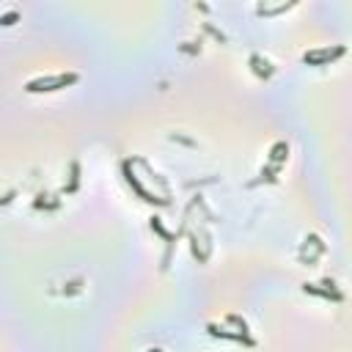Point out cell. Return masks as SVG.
<instances>
[{
	"label": "cell",
	"instance_id": "obj_2",
	"mask_svg": "<svg viewBox=\"0 0 352 352\" xmlns=\"http://www.w3.org/2000/svg\"><path fill=\"white\" fill-rule=\"evenodd\" d=\"M330 55H341V50H319V53H305V61H322V58H330Z\"/></svg>",
	"mask_w": 352,
	"mask_h": 352
},
{
	"label": "cell",
	"instance_id": "obj_1",
	"mask_svg": "<svg viewBox=\"0 0 352 352\" xmlns=\"http://www.w3.org/2000/svg\"><path fill=\"white\" fill-rule=\"evenodd\" d=\"M77 75H58V77H42V80H33L28 83V91H55L61 85H69L75 83Z\"/></svg>",
	"mask_w": 352,
	"mask_h": 352
}]
</instances>
